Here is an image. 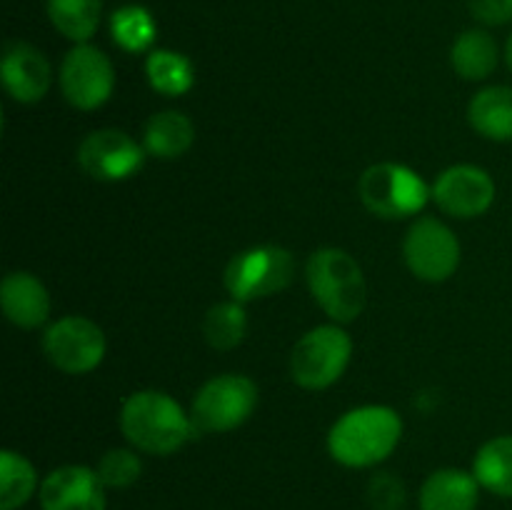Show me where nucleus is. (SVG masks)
I'll use <instances>...</instances> for the list:
<instances>
[{"label": "nucleus", "instance_id": "obj_2", "mask_svg": "<svg viewBox=\"0 0 512 510\" xmlns=\"http://www.w3.org/2000/svg\"><path fill=\"white\" fill-rule=\"evenodd\" d=\"M403 438V420L390 405H360L333 423L328 453L345 468H373L395 453Z\"/></svg>", "mask_w": 512, "mask_h": 510}, {"label": "nucleus", "instance_id": "obj_9", "mask_svg": "<svg viewBox=\"0 0 512 510\" xmlns=\"http://www.w3.org/2000/svg\"><path fill=\"white\" fill-rule=\"evenodd\" d=\"M403 258L415 278L425 283H443L458 270L460 243L443 220L423 215L405 233Z\"/></svg>", "mask_w": 512, "mask_h": 510}, {"label": "nucleus", "instance_id": "obj_16", "mask_svg": "<svg viewBox=\"0 0 512 510\" xmlns=\"http://www.w3.org/2000/svg\"><path fill=\"white\" fill-rule=\"evenodd\" d=\"M480 483L473 470L440 468L420 485V510H475L480 503Z\"/></svg>", "mask_w": 512, "mask_h": 510}, {"label": "nucleus", "instance_id": "obj_17", "mask_svg": "<svg viewBox=\"0 0 512 510\" xmlns=\"http://www.w3.org/2000/svg\"><path fill=\"white\" fill-rule=\"evenodd\" d=\"M468 120L473 130L495 143H512V88L490 85L478 90L468 105Z\"/></svg>", "mask_w": 512, "mask_h": 510}, {"label": "nucleus", "instance_id": "obj_21", "mask_svg": "<svg viewBox=\"0 0 512 510\" xmlns=\"http://www.w3.org/2000/svg\"><path fill=\"white\" fill-rule=\"evenodd\" d=\"M40 490L38 470L15 450L0 453V510H20Z\"/></svg>", "mask_w": 512, "mask_h": 510}, {"label": "nucleus", "instance_id": "obj_11", "mask_svg": "<svg viewBox=\"0 0 512 510\" xmlns=\"http://www.w3.org/2000/svg\"><path fill=\"white\" fill-rule=\"evenodd\" d=\"M145 153V145H140L125 130L103 128L85 135L78 145V163L90 178L118 183L133 178L143 168Z\"/></svg>", "mask_w": 512, "mask_h": 510}, {"label": "nucleus", "instance_id": "obj_22", "mask_svg": "<svg viewBox=\"0 0 512 510\" xmlns=\"http://www.w3.org/2000/svg\"><path fill=\"white\" fill-rule=\"evenodd\" d=\"M103 15V0H48V18L60 35L88 43Z\"/></svg>", "mask_w": 512, "mask_h": 510}, {"label": "nucleus", "instance_id": "obj_6", "mask_svg": "<svg viewBox=\"0 0 512 510\" xmlns=\"http://www.w3.org/2000/svg\"><path fill=\"white\" fill-rule=\"evenodd\" d=\"M360 200L373 215L385 220L410 218L425 208L433 193L428 183L403 163H375L360 175Z\"/></svg>", "mask_w": 512, "mask_h": 510}, {"label": "nucleus", "instance_id": "obj_19", "mask_svg": "<svg viewBox=\"0 0 512 510\" xmlns=\"http://www.w3.org/2000/svg\"><path fill=\"white\" fill-rule=\"evenodd\" d=\"M498 55V43H495L493 35L473 28L455 38L453 50H450V63L460 78L485 80L498 68Z\"/></svg>", "mask_w": 512, "mask_h": 510}, {"label": "nucleus", "instance_id": "obj_18", "mask_svg": "<svg viewBox=\"0 0 512 510\" xmlns=\"http://www.w3.org/2000/svg\"><path fill=\"white\" fill-rule=\"evenodd\" d=\"M195 140V125L180 110H163L150 115L143 130V145L160 160H175L190 150Z\"/></svg>", "mask_w": 512, "mask_h": 510}, {"label": "nucleus", "instance_id": "obj_24", "mask_svg": "<svg viewBox=\"0 0 512 510\" xmlns=\"http://www.w3.org/2000/svg\"><path fill=\"white\" fill-rule=\"evenodd\" d=\"M248 333V315H245L243 303L238 300H225L215 303L203 318V338L208 340L210 348L215 350H233L238 348Z\"/></svg>", "mask_w": 512, "mask_h": 510}, {"label": "nucleus", "instance_id": "obj_15", "mask_svg": "<svg viewBox=\"0 0 512 510\" xmlns=\"http://www.w3.org/2000/svg\"><path fill=\"white\" fill-rule=\"evenodd\" d=\"M0 305L5 318L25 330L40 328L50 315L48 288L28 270H13L0 283Z\"/></svg>", "mask_w": 512, "mask_h": 510}, {"label": "nucleus", "instance_id": "obj_23", "mask_svg": "<svg viewBox=\"0 0 512 510\" xmlns=\"http://www.w3.org/2000/svg\"><path fill=\"white\" fill-rule=\"evenodd\" d=\"M145 75H148V83L153 85V90H158L160 95H168V98L188 93L195 83L193 63L183 53H175L168 48H158L148 55Z\"/></svg>", "mask_w": 512, "mask_h": 510}, {"label": "nucleus", "instance_id": "obj_20", "mask_svg": "<svg viewBox=\"0 0 512 510\" xmlns=\"http://www.w3.org/2000/svg\"><path fill=\"white\" fill-rule=\"evenodd\" d=\"M473 475L488 493L512 498V435H498L480 445L473 458Z\"/></svg>", "mask_w": 512, "mask_h": 510}, {"label": "nucleus", "instance_id": "obj_29", "mask_svg": "<svg viewBox=\"0 0 512 510\" xmlns=\"http://www.w3.org/2000/svg\"><path fill=\"white\" fill-rule=\"evenodd\" d=\"M505 63H508V68L512 70V35L508 38V45H505Z\"/></svg>", "mask_w": 512, "mask_h": 510}, {"label": "nucleus", "instance_id": "obj_28", "mask_svg": "<svg viewBox=\"0 0 512 510\" xmlns=\"http://www.w3.org/2000/svg\"><path fill=\"white\" fill-rule=\"evenodd\" d=\"M470 13L485 25H505L512 20V0H470Z\"/></svg>", "mask_w": 512, "mask_h": 510}, {"label": "nucleus", "instance_id": "obj_4", "mask_svg": "<svg viewBox=\"0 0 512 510\" xmlns=\"http://www.w3.org/2000/svg\"><path fill=\"white\" fill-rule=\"evenodd\" d=\"M258 398V385L248 375H215L195 393L190 418L198 435L230 433L248 423L250 415L258 408Z\"/></svg>", "mask_w": 512, "mask_h": 510}, {"label": "nucleus", "instance_id": "obj_14", "mask_svg": "<svg viewBox=\"0 0 512 510\" xmlns=\"http://www.w3.org/2000/svg\"><path fill=\"white\" fill-rule=\"evenodd\" d=\"M0 78L5 90L18 103H38L48 95L53 83V70L48 58L35 45L23 40H10L3 48V63H0Z\"/></svg>", "mask_w": 512, "mask_h": 510}, {"label": "nucleus", "instance_id": "obj_5", "mask_svg": "<svg viewBox=\"0 0 512 510\" xmlns=\"http://www.w3.org/2000/svg\"><path fill=\"white\" fill-rule=\"evenodd\" d=\"M353 358V340L340 323L318 325L295 343L290 378L305 390H325L343 378Z\"/></svg>", "mask_w": 512, "mask_h": 510}, {"label": "nucleus", "instance_id": "obj_7", "mask_svg": "<svg viewBox=\"0 0 512 510\" xmlns=\"http://www.w3.org/2000/svg\"><path fill=\"white\" fill-rule=\"evenodd\" d=\"M295 278V258L280 245H253L233 255L223 275V285L233 300L250 303L270 298L288 288Z\"/></svg>", "mask_w": 512, "mask_h": 510}, {"label": "nucleus", "instance_id": "obj_13", "mask_svg": "<svg viewBox=\"0 0 512 510\" xmlns=\"http://www.w3.org/2000/svg\"><path fill=\"white\" fill-rule=\"evenodd\" d=\"M105 490L90 465H60L40 480V510H108Z\"/></svg>", "mask_w": 512, "mask_h": 510}, {"label": "nucleus", "instance_id": "obj_27", "mask_svg": "<svg viewBox=\"0 0 512 510\" xmlns=\"http://www.w3.org/2000/svg\"><path fill=\"white\" fill-rule=\"evenodd\" d=\"M368 503L373 510H403L405 485L393 473L373 475L368 485Z\"/></svg>", "mask_w": 512, "mask_h": 510}, {"label": "nucleus", "instance_id": "obj_25", "mask_svg": "<svg viewBox=\"0 0 512 510\" xmlns=\"http://www.w3.org/2000/svg\"><path fill=\"white\" fill-rule=\"evenodd\" d=\"M110 33L113 40L128 53H143L155 43V20L148 8L143 5H125V8L115 10L110 18Z\"/></svg>", "mask_w": 512, "mask_h": 510}, {"label": "nucleus", "instance_id": "obj_3", "mask_svg": "<svg viewBox=\"0 0 512 510\" xmlns=\"http://www.w3.org/2000/svg\"><path fill=\"white\" fill-rule=\"evenodd\" d=\"M305 280L315 303L333 323H353L365 310L368 285L363 268L348 250H315L305 263Z\"/></svg>", "mask_w": 512, "mask_h": 510}, {"label": "nucleus", "instance_id": "obj_10", "mask_svg": "<svg viewBox=\"0 0 512 510\" xmlns=\"http://www.w3.org/2000/svg\"><path fill=\"white\" fill-rule=\"evenodd\" d=\"M60 90L78 110H95L110 100L115 90V68L108 55L90 43L68 50L60 65Z\"/></svg>", "mask_w": 512, "mask_h": 510}, {"label": "nucleus", "instance_id": "obj_8", "mask_svg": "<svg viewBox=\"0 0 512 510\" xmlns=\"http://www.w3.org/2000/svg\"><path fill=\"white\" fill-rule=\"evenodd\" d=\"M43 353L68 375H85L105 358V333L85 315H65L45 328Z\"/></svg>", "mask_w": 512, "mask_h": 510}, {"label": "nucleus", "instance_id": "obj_12", "mask_svg": "<svg viewBox=\"0 0 512 510\" xmlns=\"http://www.w3.org/2000/svg\"><path fill=\"white\" fill-rule=\"evenodd\" d=\"M435 205L453 218L470 220L488 213L495 200V180L478 165H450L430 188Z\"/></svg>", "mask_w": 512, "mask_h": 510}, {"label": "nucleus", "instance_id": "obj_1", "mask_svg": "<svg viewBox=\"0 0 512 510\" xmlns=\"http://www.w3.org/2000/svg\"><path fill=\"white\" fill-rule=\"evenodd\" d=\"M120 430L135 450L173 455L198 438L193 418L163 390H135L120 405Z\"/></svg>", "mask_w": 512, "mask_h": 510}, {"label": "nucleus", "instance_id": "obj_26", "mask_svg": "<svg viewBox=\"0 0 512 510\" xmlns=\"http://www.w3.org/2000/svg\"><path fill=\"white\" fill-rule=\"evenodd\" d=\"M95 473L103 480L105 488L125 490L135 485L143 475V460L130 448H110L108 453L100 455Z\"/></svg>", "mask_w": 512, "mask_h": 510}]
</instances>
